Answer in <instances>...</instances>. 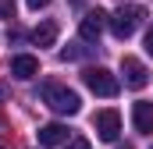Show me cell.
Segmentation results:
<instances>
[{
  "label": "cell",
  "mask_w": 153,
  "mask_h": 149,
  "mask_svg": "<svg viewBox=\"0 0 153 149\" xmlns=\"http://www.w3.org/2000/svg\"><path fill=\"white\" fill-rule=\"evenodd\" d=\"M39 96H43V103H46L50 110L64 114V117H71V114L82 110V100H78V92L64 89V85H57V82H46V85L39 89Z\"/></svg>",
  "instance_id": "obj_1"
},
{
  "label": "cell",
  "mask_w": 153,
  "mask_h": 149,
  "mask_svg": "<svg viewBox=\"0 0 153 149\" xmlns=\"http://www.w3.org/2000/svg\"><path fill=\"white\" fill-rule=\"evenodd\" d=\"M143 18H146V7H139V4H125V7H117L114 14H111V32L117 39H128L139 25H143Z\"/></svg>",
  "instance_id": "obj_2"
},
{
  "label": "cell",
  "mask_w": 153,
  "mask_h": 149,
  "mask_svg": "<svg viewBox=\"0 0 153 149\" xmlns=\"http://www.w3.org/2000/svg\"><path fill=\"white\" fill-rule=\"evenodd\" d=\"M82 82L89 85V92H96V96H103V100L117 96V89H121V82H117L107 68H85V71H82Z\"/></svg>",
  "instance_id": "obj_3"
},
{
  "label": "cell",
  "mask_w": 153,
  "mask_h": 149,
  "mask_svg": "<svg viewBox=\"0 0 153 149\" xmlns=\"http://www.w3.org/2000/svg\"><path fill=\"white\" fill-rule=\"evenodd\" d=\"M93 128H96L100 142H117V135H121V114L117 110H100L96 121H93Z\"/></svg>",
  "instance_id": "obj_4"
},
{
  "label": "cell",
  "mask_w": 153,
  "mask_h": 149,
  "mask_svg": "<svg viewBox=\"0 0 153 149\" xmlns=\"http://www.w3.org/2000/svg\"><path fill=\"white\" fill-rule=\"evenodd\" d=\"M121 74H125L128 89H146V82H150V71L139 57H121Z\"/></svg>",
  "instance_id": "obj_5"
},
{
  "label": "cell",
  "mask_w": 153,
  "mask_h": 149,
  "mask_svg": "<svg viewBox=\"0 0 153 149\" xmlns=\"http://www.w3.org/2000/svg\"><path fill=\"white\" fill-rule=\"evenodd\" d=\"M111 25V18H107V11H85V18H82V25H78V32H82V39L85 43H96L100 39V32Z\"/></svg>",
  "instance_id": "obj_6"
},
{
  "label": "cell",
  "mask_w": 153,
  "mask_h": 149,
  "mask_svg": "<svg viewBox=\"0 0 153 149\" xmlns=\"http://www.w3.org/2000/svg\"><path fill=\"white\" fill-rule=\"evenodd\" d=\"M11 74L22 78V82L36 78V74H39V57H32V53H18V57H11Z\"/></svg>",
  "instance_id": "obj_7"
},
{
  "label": "cell",
  "mask_w": 153,
  "mask_h": 149,
  "mask_svg": "<svg viewBox=\"0 0 153 149\" xmlns=\"http://www.w3.org/2000/svg\"><path fill=\"white\" fill-rule=\"evenodd\" d=\"M36 135H39V146H43V149H50V146H64V142H68V128H64V124H57V121L43 124Z\"/></svg>",
  "instance_id": "obj_8"
},
{
  "label": "cell",
  "mask_w": 153,
  "mask_h": 149,
  "mask_svg": "<svg viewBox=\"0 0 153 149\" xmlns=\"http://www.w3.org/2000/svg\"><path fill=\"white\" fill-rule=\"evenodd\" d=\"M132 124H135V131H143V135H153V103L139 100V103L132 107Z\"/></svg>",
  "instance_id": "obj_9"
},
{
  "label": "cell",
  "mask_w": 153,
  "mask_h": 149,
  "mask_svg": "<svg viewBox=\"0 0 153 149\" xmlns=\"http://www.w3.org/2000/svg\"><path fill=\"white\" fill-rule=\"evenodd\" d=\"M32 43L36 46H53L57 43V21H43L32 29Z\"/></svg>",
  "instance_id": "obj_10"
},
{
  "label": "cell",
  "mask_w": 153,
  "mask_h": 149,
  "mask_svg": "<svg viewBox=\"0 0 153 149\" xmlns=\"http://www.w3.org/2000/svg\"><path fill=\"white\" fill-rule=\"evenodd\" d=\"M61 57H64V60H78V57H82V46H78V43L64 46V50H61Z\"/></svg>",
  "instance_id": "obj_11"
},
{
  "label": "cell",
  "mask_w": 153,
  "mask_h": 149,
  "mask_svg": "<svg viewBox=\"0 0 153 149\" xmlns=\"http://www.w3.org/2000/svg\"><path fill=\"white\" fill-rule=\"evenodd\" d=\"M64 149H89V139H82V135H78V139H68Z\"/></svg>",
  "instance_id": "obj_12"
},
{
  "label": "cell",
  "mask_w": 153,
  "mask_h": 149,
  "mask_svg": "<svg viewBox=\"0 0 153 149\" xmlns=\"http://www.w3.org/2000/svg\"><path fill=\"white\" fill-rule=\"evenodd\" d=\"M0 18H14V0H0Z\"/></svg>",
  "instance_id": "obj_13"
},
{
  "label": "cell",
  "mask_w": 153,
  "mask_h": 149,
  "mask_svg": "<svg viewBox=\"0 0 153 149\" xmlns=\"http://www.w3.org/2000/svg\"><path fill=\"white\" fill-rule=\"evenodd\" d=\"M143 46H146V53H150V57H153V25H150V29H146V39H143Z\"/></svg>",
  "instance_id": "obj_14"
},
{
  "label": "cell",
  "mask_w": 153,
  "mask_h": 149,
  "mask_svg": "<svg viewBox=\"0 0 153 149\" xmlns=\"http://www.w3.org/2000/svg\"><path fill=\"white\" fill-rule=\"evenodd\" d=\"M46 4H50V0H29V7H32V11H39V7H46Z\"/></svg>",
  "instance_id": "obj_15"
},
{
  "label": "cell",
  "mask_w": 153,
  "mask_h": 149,
  "mask_svg": "<svg viewBox=\"0 0 153 149\" xmlns=\"http://www.w3.org/2000/svg\"><path fill=\"white\" fill-rule=\"evenodd\" d=\"M0 128H4V117H0Z\"/></svg>",
  "instance_id": "obj_16"
}]
</instances>
